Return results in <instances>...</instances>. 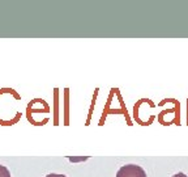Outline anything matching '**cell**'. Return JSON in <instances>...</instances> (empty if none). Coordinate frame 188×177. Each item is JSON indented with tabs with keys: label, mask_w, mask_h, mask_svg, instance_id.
Segmentation results:
<instances>
[{
	"label": "cell",
	"mask_w": 188,
	"mask_h": 177,
	"mask_svg": "<svg viewBox=\"0 0 188 177\" xmlns=\"http://www.w3.org/2000/svg\"><path fill=\"white\" fill-rule=\"evenodd\" d=\"M116 177H146V172L136 164H127L118 170Z\"/></svg>",
	"instance_id": "1"
},
{
	"label": "cell",
	"mask_w": 188,
	"mask_h": 177,
	"mask_svg": "<svg viewBox=\"0 0 188 177\" xmlns=\"http://www.w3.org/2000/svg\"><path fill=\"white\" fill-rule=\"evenodd\" d=\"M0 177H11V172L8 170V168L1 164H0Z\"/></svg>",
	"instance_id": "2"
},
{
	"label": "cell",
	"mask_w": 188,
	"mask_h": 177,
	"mask_svg": "<svg viewBox=\"0 0 188 177\" xmlns=\"http://www.w3.org/2000/svg\"><path fill=\"white\" fill-rule=\"evenodd\" d=\"M46 177H67L64 175H57V173H50V175H47Z\"/></svg>",
	"instance_id": "3"
},
{
	"label": "cell",
	"mask_w": 188,
	"mask_h": 177,
	"mask_svg": "<svg viewBox=\"0 0 188 177\" xmlns=\"http://www.w3.org/2000/svg\"><path fill=\"white\" fill-rule=\"evenodd\" d=\"M172 177H188V176H186L184 173H182V172H179V173H177V175H174Z\"/></svg>",
	"instance_id": "4"
}]
</instances>
